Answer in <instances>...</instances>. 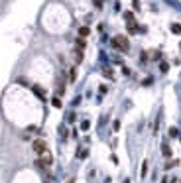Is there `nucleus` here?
I'll return each instance as SVG.
<instances>
[{
  "mask_svg": "<svg viewBox=\"0 0 181 183\" xmlns=\"http://www.w3.org/2000/svg\"><path fill=\"white\" fill-rule=\"evenodd\" d=\"M51 164H53V157L49 156V154H45V156H41V157H36L33 167H36V169H39V171H43V169H47Z\"/></svg>",
  "mask_w": 181,
  "mask_h": 183,
  "instance_id": "7ed1b4c3",
  "label": "nucleus"
},
{
  "mask_svg": "<svg viewBox=\"0 0 181 183\" xmlns=\"http://www.w3.org/2000/svg\"><path fill=\"white\" fill-rule=\"evenodd\" d=\"M106 91H108V87H106V85H100V93H103V95H104V93H106Z\"/></svg>",
  "mask_w": 181,
  "mask_h": 183,
  "instance_id": "5701e85b",
  "label": "nucleus"
},
{
  "mask_svg": "<svg viewBox=\"0 0 181 183\" xmlns=\"http://www.w3.org/2000/svg\"><path fill=\"white\" fill-rule=\"evenodd\" d=\"M154 59H162V51H154Z\"/></svg>",
  "mask_w": 181,
  "mask_h": 183,
  "instance_id": "4be33fe9",
  "label": "nucleus"
},
{
  "mask_svg": "<svg viewBox=\"0 0 181 183\" xmlns=\"http://www.w3.org/2000/svg\"><path fill=\"white\" fill-rule=\"evenodd\" d=\"M75 63H83V51L75 49Z\"/></svg>",
  "mask_w": 181,
  "mask_h": 183,
  "instance_id": "6e6552de",
  "label": "nucleus"
},
{
  "mask_svg": "<svg viewBox=\"0 0 181 183\" xmlns=\"http://www.w3.org/2000/svg\"><path fill=\"white\" fill-rule=\"evenodd\" d=\"M51 105L55 106V108H61V106H63V103H61V98H59V97H53L51 98Z\"/></svg>",
  "mask_w": 181,
  "mask_h": 183,
  "instance_id": "1a4fd4ad",
  "label": "nucleus"
},
{
  "mask_svg": "<svg viewBox=\"0 0 181 183\" xmlns=\"http://www.w3.org/2000/svg\"><path fill=\"white\" fill-rule=\"evenodd\" d=\"M67 183H75V177H71V179H69V181H67Z\"/></svg>",
  "mask_w": 181,
  "mask_h": 183,
  "instance_id": "b1692460",
  "label": "nucleus"
},
{
  "mask_svg": "<svg viewBox=\"0 0 181 183\" xmlns=\"http://www.w3.org/2000/svg\"><path fill=\"white\" fill-rule=\"evenodd\" d=\"M169 138H179V130H177L175 126H171V128H169Z\"/></svg>",
  "mask_w": 181,
  "mask_h": 183,
  "instance_id": "9b49d317",
  "label": "nucleus"
},
{
  "mask_svg": "<svg viewBox=\"0 0 181 183\" xmlns=\"http://www.w3.org/2000/svg\"><path fill=\"white\" fill-rule=\"evenodd\" d=\"M124 18H126V22L130 24V22H134V14H132V12H126V14H124Z\"/></svg>",
  "mask_w": 181,
  "mask_h": 183,
  "instance_id": "f3484780",
  "label": "nucleus"
},
{
  "mask_svg": "<svg viewBox=\"0 0 181 183\" xmlns=\"http://www.w3.org/2000/svg\"><path fill=\"white\" fill-rule=\"evenodd\" d=\"M169 30H171V33H177V36H179L181 33V24H171Z\"/></svg>",
  "mask_w": 181,
  "mask_h": 183,
  "instance_id": "9d476101",
  "label": "nucleus"
},
{
  "mask_svg": "<svg viewBox=\"0 0 181 183\" xmlns=\"http://www.w3.org/2000/svg\"><path fill=\"white\" fill-rule=\"evenodd\" d=\"M89 33H90L89 26H81V28H79V38H87Z\"/></svg>",
  "mask_w": 181,
  "mask_h": 183,
  "instance_id": "0eeeda50",
  "label": "nucleus"
},
{
  "mask_svg": "<svg viewBox=\"0 0 181 183\" xmlns=\"http://www.w3.org/2000/svg\"><path fill=\"white\" fill-rule=\"evenodd\" d=\"M179 140H181V132H179Z\"/></svg>",
  "mask_w": 181,
  "mask_h": 183,
  "instance_id": "a878e982",
  "label": "nucleus"
},
{
  "mask_svg": "<svg viewBox=\"0 0 181 183\" xmlns=\"http://www.w3.org/2000/svg\"><path fill=\"white\" fill-rule=\"evenodd\" d=\"M132 4H134V10H140V0H132Z\"/></svg>",
  "mask_w": 181,
  "mask_h": 183,
  "instance_id": "aec40b11",
  "label": "nucleus"
},
{
  "mask_svg": "<svg viewBox=\"0 0 181 183\" xmlns=\"http://www.w3.org/2000/svg\"><path fill=\"white\" fill-rule=\"evenodd\" d=\"M77 157H79V160H85V157H89V150H83V148H81V150H79V154H77Z\"/></svg>",
  "mask_w": 181,
  "mask_h": 183,
  "instance_id": "ddd939ff",
  "label": "nucleus"
},
{
  "mask_svg": "<svg viewBox=\"0 0 181 183\" xmlns=\"http://www.w3.org/2000/svg\"><path fill=\"white\" fill-rule=\"evenodd\" d=\"M110 46L114 47V49H118V51H128L130 49V41L126 36H114V38L110 39Z\"/></svg>",
  "mask_w": 181,
  "mask_h": 183,
  "instance_id": "f257e3e1",
  "label": "nucleus"
},
{
  "mask_svg": "<svg viewBox=\"0 0 181 183\" xmlns=\"http://www.w3.org/2000/svg\"><path fill=\"white\" fill-rule=\"evenodd\" d=\"M162 156L165 157V160H169V157L173 156V152H171V148H169L167 144H162Z\"/></svg>",
  "mask_w": 181,
  "mask_h": 183,
  "instance_id": "39448f33",
  "label": "nucleus"
},
{
  "mask_svg": "<svg viewBox=\"0 0 181 183\" xmlns=\"http://www.w3.org/2000/svg\"><path fill=\"white\" fill-rule=\"evenodd\" d=\"M146 173H148V162H144V164H142V169H140V177H146Z\"/></svg>",
  "mask_w": 181,
  "mask_h": 183,
  "instance_id": "dca6fc26",
  "label": "nucleus"
},
{
  "mask_svg": "<svg viewBox=\"0 0 181 183\" xmlns=\"http://www.w3.org/2000/svg\"><path fill=\"white\" fill-rule=\"evenodd\" d=\"M175 165H179V160H173V162H167V164H165V169H173Z\"/></svg>",
  "mask_w": 181,
  "mask_h": 183,
  "instance_id": "4468645a",
  "label": "nucleus"
},
{
  "mask_svg": "<svg viewBox=\"0 0 181 183\" xmlns=\"http://www.w3.org/2000/svg\"><path fill=\"white\" fill-rule=\"evenodd\" d=\"M90 128V122L89 120H83V122H81V130H89Z\"/></svg>",
  "mask_w": 181,
  "mask_h": 183,
  "instance_id": "a211bd4d",
  "label": "nucleus"
},
{
  "mask_svg": "<svg viewBox=\"0 0 181 183\" xmlns=\"http://www.w3.org/2000/svg\"><path fill=\"white\" fill-rule=\"evenodd\" d=\"M124 183H130V179H124Z\"/></svg>",
  "mask_w": 181,
  "mask_h": 183,
  "instance_id": "393cba45",
  "label": "nucleus"
},
{
  "mask_svg": "<svg viewBox=\"0 0 181 183\" xmlns=\"http://www.w3.org/2000/svg\"><path fill=\"white\" fill-rule=\"evenodd\" d=\"M75 46H77V49H81V51H83L85 47H87V41H85V38H77V39H75Z\"/></svg>",
  "mask_w": 181,
  "mask_h": 183,
  "instance_id": "423d86ee",
  "label": "nucleus"
},
{
  "mask_svg": "<svg viewBox=\"0 0 181 183\" xmlns=\"http://www.w3.org/2000/svg\"><path fill=\"white\" fill-rule=\"evenodd\" d=\"M93 4H95V8H103V0H93Z\"/></svg>",
  "mask_w": 181,
  "mask_h": 183,
  "instance_id": "6ab92c4d",
  "label": "nucleus"
},
{
  "mask_svg": "<svg viewBox=\"0 0 181 183\" xmlns=\"http://www.w3.org/2000/svg\"><path fill=\"white\" fill-rule=\"evenodd\" d=\"M160 71H162V73H167L169 71V63H167V61H162V63H160Z\"/></svg>",
  "mask_w": 181,
  "mask_h": 183,
  "instance_id": "f8f14e48",
  "label": "nucleus"
},
{
  "mask_svg": "<svg viewBox=\"0 0 181 183\" xmlns=\"http://www.w3.org/2000/svg\"><path fill=\"white\" fill-rule=\"evenodd\" d=\"M114 130H120V120H114V124H112Z\"/></svg>",
  "mask_w": 181,
  "mask_h": 183,
  "instance_id": "412c9836",
  "label": "nucleus"
},
{
  "mask_svg": "<svg viewBox=\"0 0 181 183\" xmlns=\"http://www.w3.org/2000/svg\"><path fill=\"white\" fill-rule=\"evenodd\" d=\"M32 91H33V95H36L39 100H45V91L39 85H32Z\"/></svg>",
  "mask_w": 181,
  "mask_h": 183,
  "instance_id": "20e7f679",
  "label": "nucleus"
},
{
  "mask_svg": "<svg viewBox=\"0 0 181 183\" xmlns=\"http://www.w3.org/2000/svg\"><path fill=\"white\" fill-rule=\"evenodd\" d=\"M32 152H33L38 157L45 156V154H47V144H45V140H41V138H36V140L32 142Z\"/></svg>",
  "mask_w": 181,
  "mask_h": 183,
  "instance_id": "f03ea898",
  "label": "nucleus"
},
{
  "mask_svg": "<svg viewBox=\"0 0 181 183\" xmlns=\"http://www.w3.org/2000/svg\"><path fill=\"white\" fill-rule=\"evenodd\" d=\"M75 79H77V69H75V67H71V71H69V81H75Z\"/></svg>",
  "mask_w": 181,
  "mask_h": 183,
  "instance_id": "2eb2a0df",
  "label": "nucleus"
}]
</instances>
